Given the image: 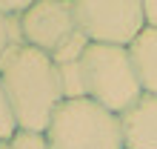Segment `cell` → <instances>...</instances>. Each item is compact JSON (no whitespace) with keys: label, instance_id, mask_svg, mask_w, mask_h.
Here are the masks:
<instances>
[{"label":"cell","instance_id":"obj_1","mask_svg":"<svg viewBox=\"0 0 157 149\" xmlns=\"http://www.w3.org/2000/svg\"><path fill=\"white\" fill-rule=\"evenodd\" d=\"M0 78L17 118V129L46 135L54 112L63 103L57 66L52 63V58L32 46H20L0 66Z\"/></svg>","mask_w":157,"mask_h":149},{"label":"cell","instance_id":"obj_2","mask_svg":"<svg viewBox=\"0 0 157 149\" xmlns=\"http://www.w3.org/2000/svg\"><path fill=\"white\" fill-rule=\"evenodd\" d=\"M46 141L52 149H126L120 115L91 98L63 100L46 129Z\"/></svg>","mask_w":157,"mask_h":149},{"label":"cell","instance_id":"obj_3","mask_svg":"<svg viewBox=\"0 0 157 149\" xmlns=\"http://www.w3.org/2000/svg\"><path fill=\"white\" fill-rule=\"evenodd\" d=\"M83 80H86V98L114 115H123L143 98V86L132 66L128 49L120 46L91 43L83 54Z\"/></svg>","mask_w":157,"mask_h":149},{"label":"cell","instance_id":"obj_4","mask_svg":"<svg viewBox=\"0 0 157 149\" xmlns=\"http://www.w3.org/2000/svg\"><path fill=\"white\" fill-rule=\"evenodd\" d=\"M77 29L94 46L128 49L146 29L143 0H71Z\"/></svg>","mask_w":157,"mask_h":149},{"label":"cell","instance_id":"obj_5","mask_svg":"<svg viewBox=\"0 0 157 149\" xmlns=\"http://www.w3.org/2000/svg\"><path fill=\"white\" fill-rule=\"evenodd\" d=\"M20 32L26 46L54 54L77 32L71 0H34L32 9L20 17Z\"/></svg>","mask_w":157,"mask_h":149},{"label":"cell","instance_id":"obj_6","mask_svg":"<svg viewBox=\"0 0 157 149\" xmlns=\"http://www.w3.org/2000/svg\"><path fill=\"white\" fill-rule=\"evenodd\" d=\"M126 149H157V95H146L120 115Z\"/></svg>","mask_w":157,"mask_h":149},{"label":"cell","instance_id":"obj_7","mask_svg":"<svg viewBox=\"0 0 157 149\" xmlns=\"http://www.w3.org/2000/svg\"><path fill=\"white\" fill-rule=\"evenodd\" d=\"M128 58L146 95H157V29H146L128 46Z\"/></svg>","mask_w":157,"mask_h":149},{"label":"cell","instance_id":"obj_8","mask_svg":"<svg viewBox=\"0 0 157 149\" xmlns=\"http://www.w3.org/2000/svg\"><path fill=\"white\" fill-rule=\"evenodd\" d=\"M57 78H60L63 100H80V98H86L83 60H77V63H63V66H57Z\"/></svg>","mask_w":157,"mask_h":149},{"label":"cell","instance_id":"obj_9","mask_svg":"<svg viewBox=\"0 0 157 149\" xmlns=\"http://www.w3.org/2000/svg\"><path fill=\"white\" fill-rule=\"evenodd\" d=\"M23 43V32H20V17H9L0 12V66L20 49Z\"/></svg>","mask_w":157,"mask_h":149},{"label":"cell","instance_id":"obj_10","mask_svg":"<svg viewBox=\"0 0 157 149\" xmlns=\"http://www.w3.org/2000/svg\"><path fill=\"white\" fill-rule=\"evenodd\" d=\"M0 149H52V146H49V141H46V135L23 132V129H17V132L9 138V141L0 143Z\"/></svg>","mask_w":157,"mask_h":149},{"label":"cell","instance_id":"obj_11","mask_svg":"<svg viewBox=\"0 0 157 149\" xmlns=\"http://www.w3.org/2000/svg\"><path fill=\"white\" fill-rule=\"evenodd\" d=\"M14 132H17V118H14V112H12V103H9L3 78H0V143L9 141Z\"/></svg>","mask_w":157,"mask_h":149},{"label":"cell","instance_id":"obj_12","mask_svg":"<svg viewBox=\"0 0 157 149\" xmlns=\"http://www.w3.org/2000/svg\"><path fill=\"white\" fill-rule=\"evenodd\" d=\"M32 3L34 0H0V12L9 17H23L32 9Z\"/></svg>","mask_w":157,"mask_h":149},{"label":"cell","instance_id":"obj_13","mask_svg":"<svg viewBox=\"0 0 157 149\" xmlns=\"http://www.w3.org/2000/svg\"><path fill=\"white\" fill-rule=\"evenodd\" d=\"M143 17L149 29H157V0H143Z\"/></svg>","mask_w":157,"mask_h":149}]
</instances>
